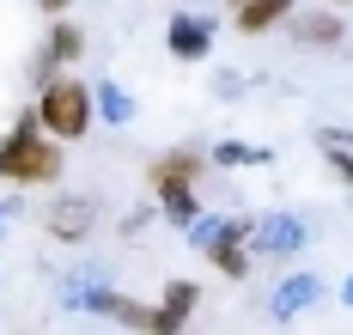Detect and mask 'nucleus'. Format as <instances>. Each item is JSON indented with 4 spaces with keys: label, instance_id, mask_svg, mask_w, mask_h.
Instances as JSON below:
<instances>
[{
    "label": "nucleus",
    "instance_id": "nucleus-1",
    "mask_svg": "<svg viewBox=\"0 0 353 335\" xmlns=\"http://www.w3.org/2000/svg\"><path fill=\"white\" fill-rule=\"evenodd\" d=\"M55 171H61V152H55V134L25 116L6 141H0V177L6 183H55Z\"/></svg>",
    "mask_w": 353,
    "mask_h": 335
},
{
    "label": "nucleus",
    "instance_id": "nucleus-2",
    "mask_svg": "<svg viewBox=\"0 0 353 335\" xmlns=\"http://www.w3.org/2000/svg\"><path fill=\"white\" fill-rule=\"evenodd\" d=\"M37 122L55 134V141H79L85 122H92V92L79 79H49L43 98H37Z\"/></svg>",
    "mask_w": 353,
    "mask_h": 335
},
{
    "label": "nucleus",
    "instance_id": "nucleus-3",
    "mask_svg": "<svg viewBox=\"0 0 353 335\" xmlns=\"http://www.w3.org/2000/svg\"><path fill=\"white\" fill-rule=\"evenodd\" d=\"M195 177L189 171H171V165H152V189L165 195V207H171V220H195Z\"/></svg>",
    "mask_w": 353,
    "mask_h": 335
},
{
    "label": "nucleus",
    "instance_id": "nucleus-4",
    "mask_svg": "<svg viewBox=\"0 0 353 335\" xmlns=\"http://www.w3.org/2000/svg\"><path fill=\"white\" fill-rule=\"evenodd\" d=\"M286 12H292V0H238V31H268V25H281Z\"/></svg>",
    "mask_w": 353,
    "mask_h": 335
},
{
    "label": "nucleus",
    "instance_id": "nucleus-5",
    "mask_svg": "<svg viewBox=\"0 0 353 335\" xmlns=\"http://www.w3.org/2000/svg\"><path fill=\"white\" fill-rule=\"evenodd\" d=\"M171 49L183 55V61H195V55H208V31L189 25V19H176V25H171Z\"/></svg>",
    "mask_w": 353,
    "mask_h": 335
},
{
    "label": "nucleus",
    "instance_id": "nucleus-6",
    "mask_svg": "<svg viewBox=\"0 0 353 335\" xmlns=\"http://www.w3.org/2000/svg\"><path fill=\"white\" fill-rule=\"evenodd\" d=\"M213 268L219 274H244V250H238V225L225 238H213Z\"/></svg>",
    "mask_w": 353,
    "mask_h": 335
},
{
    "label": "nucleus",
    "instance_id": "nucleus-7",
    "mask_svg": "<svg viewBox=\"0 0 353 335\" xmlns=\"http://www.w3.org/2000/svg\"><path fill=\"white\" fill-rule=\"evenodd\" d=\"M55 232H61V238H85V201H61V207H55Z\"/></svg>",
    "mask_w": 353,
    "mask_h": 335
},
{
    "label": "nucleus",
    "instance_id": "nucleus-8",
    "mask_svg": "<svg viewBox=\"0 0 353 335\" xmlns=\"http://www.w3.org/2000/svg\"><path fill=\"white\" fill-rule=\"evenodd\" d=\"M79 49H85V37H79V25H55V61H79Z\"/></svg>",
    "mask_w": 353,
    "mask_h": 335
},
{
    "label": "nucleus",
    "instance_id": "nucleus-9",
    "mask_svg": "<svg viewBox=\"0 0 353 335\" xmlns=\"http://www.w3.org/2000/svg\"><path fill=\"white\" fill-rule=\"evenodd\" d=\"M292 31H299L305 43H335L341 37V19H305V25H292Z\"/></svg>",
    "mask_w": 353,
    "mask_h": 335
},
{
    "label": "nucleus",
    "instance_id": "nucleus-10",
    "mask_svg": "<svg viewBox=\"0 0 353 335\" xmlns=\"http://www.w3.org/2000/svg\"><path fill=\"white\" fill-rule=\"evenodd\" d=\"M43 6H49V12H68V0H43Z\"/></svg>",
    "mask_w": 353,
    "mask_h": 335
}]
</instances>
